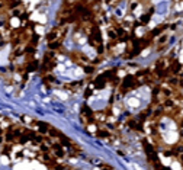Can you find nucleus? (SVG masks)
<instances>
[{"label":"nucleus","mask_w":183,"mask_h":170,"mask_svg":"<svg viewBox=\"0 0 183 170\" xmlns=\"http://www.w3.org/2000/svg\"><path fill=\"white\" fill-rule=\"evenodd\" d=\"M102 0H63L44 38L39 76L47 89L77 92L103 61Z\"/></svg>","instance_id":"nucleus-1"},{"label":"nucleus","mask_w":183,"mask_h":170,"mask_svg":"<svg viewBox=\"0 0 183 170\" xmlns=\"http://www.w3.org/2000/svg\"><path fill=\"white\" fill-rule=\"evenodd\" d=\"M53 2L0 0V80L13 89H23L39 68V45Z\"/></svg>","instance_id":"nucleus-2"},{"label":"nucleus","mask_w":183,"mask_h":170,"mask_svg":"<svg viewBox=\"0 0 183 170\" xmlns=\"http://www.w3.org/2000/svg\"><path fill=\"white\" fill-rule=\"evenodd\" d=\"M180 70H182V64H180L177 60H174V61L169 66V73H172V74H179Z\"/></svg>","instance_id":"nucleus-3"},{"label":"nucleus","mask_w":183,"mask_h":170,"mask_svg":"<svg viewBox=\"0 0 183 170\" xmlns=\"http://www.w3.org/2000/svg\"><path fill=\"white\" fill-rule=\"evenodd\" d=\"M173 106V100L172 99H166L163 103V108H172Z\"/></svg>","instance_id":"nucleus-4"},{"label":"nucleus","mask_w":183,"mask_h":170,"mask_svg":"<svg viewBox=\"0 0 183 170\" xmlns=\"http://www.w3.org/2000/svg\"><path fill=\"white\" fill-rule=\"evenodd\" d=\"M166 39H167V37H166V35H164V37H163V38H160L159 41H157V44H161V45H163V44H164V42H166Z\"/></svg>","instance_id":"nucleus-5"},{"label":"nucleus","mask_w":183,"mask_h":170,"mask_svg":"<svg viewBox=\"0 0 183 170\" xmlns=\"http://www.w3.org/2000/svg\"><path fill=\"white\" fill-rule=\"evenodd\" d=\"M179 127L183 129V116H182V118H179Z\"/></svg>","instance_id":"nucleus-6"},{"label":"nucleus","mask_w":183,"mask_h":170,"mask_svg":"<svg viewBox=\"0 0 183 170\" xmlns=\"http://www.w3.org/2000/svg\"><path fill=\"white\" fill-rule=\"evenodd\" d=\"M180 137H182V138H183V131H182V132H180Z\"/></svg>","instance_id":"nucleus-7"}]
</instances>
